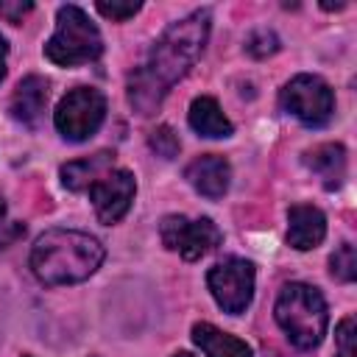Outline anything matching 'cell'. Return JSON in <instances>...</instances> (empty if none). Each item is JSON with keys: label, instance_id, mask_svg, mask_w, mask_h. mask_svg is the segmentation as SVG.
I'll return each mask as SVG.
<instances>
[{"label": "cell", "instance_id": "4fadbf2b", "mask_svg": "<svg viewBox=\"0 0 357 357\" xmlns=\"http://www.w3.org/2000/svg\"><path fill=\"white\" fill-rule=\"evenodd\" d=\"M190 128L198 134V137H209V139H223V137H231L234 134V126L231 120L223 114L220 103L209 95H201L190 103Z\"/></svg>", "mask_w": 357, "mask_h": 357}, {"label": "cell", "instance_id": "52a82bcc", "mask_svg": "<svg viewBox=\"0 0 357 357\" xmlns=\"http://www.w3.org/2000/svg\"><path fill=\"white\" fill-rule=\"evenodd\" d=\"M206 287L223 312L240 315L254 298V265L248 259L229 257L209 268Z\"/></svg>", "mask_w": 357, "mask_h": 357}, {"label": "cell", "instance_id": "8992f818", "mask_svg": "<svg viewBox=\"0 0 357 357\" xmlns=\"http://www.w3.org/2000/svg\"><path fill=\"white\" fill-rule=\"evenodd\" d=\"M103 117H106V98H103V92L92 89V86L70 89L53 112V123H56L59 134L70 142L89 139L100 128Z\"/></svg>", "mask_w": 357, "mask_h": 357}, {"label": "cell", "instance_id": "7c38bea8", "mask_svg": "<svg viewBox=\"0 0 357 357\" xmlns=\"http://www.w3.org/2000/svg\"><path fill=\"white\" fill-rule=\"evenodd\" d=\"M47 103V81L42 75H25L11 95V117L22 126H36Z\"/></svg>", "mask_w": 357, "mask_h": 357}, {"label": "cell", "instance_id": "d4e9b609", "mask_svg": "<svg viewBox=\"0 0 357 357\" xmlns=\"http://www.w3.org/2000/svg\"><path fill=\"white\" fill-rule=\"evenodd\" d=\"M6 215V204H3V198H0V218Z\"/></svg>", "mask_w": 357, "mask_h": 357}, {"label": "cell", "instance_id": "ba28073f", "mask_svg": "<svg viewBox=\"0 0 357 357\" xmlns=\"http://www.w3.org/2000/svg\"><path fill=\"white\" fill-rule=\"evenodd\" d=\"M159 237L165 248L176 251L184 259H201L209 251H215L223 240L220 229L212 223V218H184V215H167L159 223Z\"/></svg>", "mask_w": 357, "mask_h": 357}, {"label": "cell", "instance_id": "5b68a950", "mask_svg": "<svg viewBox=\"0 0 357 357\" xmlns=\"http://www.w3.org/2000/svg\"><path fill=\"white\" fill-rule=\"evenodd\" d=\"M282 109L287 114H293L298 123H304L307 128H321L332 120L335 112V92L332 86L310 73H301L296 78H290L282 89Z\"/></svg>", "mask_w": 357, "mask_h": 357}, {"label": "cell", "instance_id": "ffe728a7", "mask_svg": "<svg viewBox=\"0 0 357 357\" xmlns=\"http://www.w3.org/2000/svg\"><path fill=\"white\" fill-rule=\"evenodd\" d=\"M245 50H248L254 59H265V56H273V53L279 50V39H276L273 31L259 28V31H254V33L245 39Z\"/></svg>", "mask_w": 357, "mask_h": 357}, {"label": "cell", "instance_id": "30bf717a", "mask_svg": "<svg viewBox=\"0 0 357 357\" xmlns=\"http://www.w3.org/2000/svg\"><path fill=\"white\" fill-rule=\"evenodd\" d=\"M184 178L192 184L195 192H201L204 198H223L229 184H231V167L223 156L218 153H204L198 159H192L184 167Z\"/></svg>", "mask_w": 357, "mask_h": 357}, {"label": "cell", "instance_id": "7402d4cb", "mask_svg": "<svg viewBox=\"0 0 357 357\" xmlns=\"http://www.w3.org/2000/svg\"><path fill=\"white\" fill-rule=\"evenodd\" d=\"M31 8H33V3H28V0H25V3H22V0H17V3H0V17L17 25V22H22V17H25Z\"/></svg>", "mask_w": 357, "mask_h": 357}, {"label": "cell", "instance_id": "603a6c76", "mask_svg": "<svg viewBox=\"0 0 357 357\" xmlns=\"http://www.w3.org/2000/svg\"><path fill=\"white\" fill-rule=\"evenodd\" d=\"M6 56H8V42H6V36L0 33V81L6 78Z\"/></svg>", "mask_w": 357, "mask_h": 357}, {"label": "cell", "instance_id": "9c48e42d", "mask_svg": "<svg viewBox=\"0 0 357 357\" xmlns=\"http://www.w3.org/2000/svg\"><path fill=\"white\" fill-rule=\"evenodd\" d=\"M134 192H137V181H134V173L126 170V167H112L106 176H100L92 187H89V198H92V206H95V215L100 223L112 226L117 223L131 201H134Z\"/></svg>", "mask_w": 357, "mask_h": 357}, {"label": "cell", "instance_id": "277c9868", "mask_svg": "<svg viewBox=\"0 0 357 357\" xmlns=\"http://www.w3.org/2000/svg\"><path fill=\"white\" fill-rule=\"evenodd\" d=\"M103 53L98 25L78 6H61L56 14V31L45 42V56L59 67L89 64Z\"/></svg>", "mask_w": 357, "mask_h": 357}, {"label": "cell", "instance_id": "cb8c5ba5", "mask_svg": "<svg viewBox=\"0 0 357 357\" xmlns=\"http://www.w3.org/2000/svg\"><path fill=\"white\" fill-rule=\"evenodd\" d=\"M173 357H195V354H190V351H176Z\"/></svg>", "mask_w": 357, "mask_h": 357}, {"label": "cell", "instance_id": "5bb4252c", "mask_svg": "<svg viewBox=\"0 0 357 357\" xmlns=\"http://www.w3.org/2000/svg\"><path fill=\"white\" fill-rule=\"evenodd\" d=\"M112 167H114V153L112 151H98L86 159H75V162L61 165V184L73 192H84L100 176H106Z\"/></svg>", "mask_w": 357, "mask_h": 357}, {"label": "cell", "instance_id": "2e32d148", "mask_svg": "<svg viewBox=\"0 0 357 357\" xmlns=\"http://www.w3.org/2000/svg\"><path fill=\"white\" fill-rule=\"evenodd\" d=\"M304 165L324 181L326 190L340 187L346 176V148L340 142H324L304 153Z\"/></svg>", "mask_w": 357, "mask_h": 357}, {"label": "cell", "instance_id": "3957f363", "mask_svg": "<svg viewBox=\"0 0 357 357\" xmlns=\"http://www.w3.org/2000/svg\"><path fill=\"white\" fill-rule=\"evenodd\" d=\"M276 324L287 335V340L296 349H315L321 346L326 326H329V310L318 287L307 282H290L279 290L276 307H273Z\"/></svg>", "mask_w": 357, "mask_h": 357}, {"label": "cell", "instance_id": "9a60e30c", "mask_svg": "<svg viewBox=\"0 0 357 357\" xmlns=\"http://www.w3.org/2000/svg\"><path fill=\"white\" fill-rule=\"evenodd\" d=\"M192 340L206 357H254L251 346L237 335H229L206 321L192 324Z\"/></svg>", "mask_w": 357, "mask_h": 357}, {"label": "cell", "instance_id": "7a4b0ae2", "mask_svg": "<svg viewBox=\"0 0 357 357\" xmlns=\"http://www.w3.org/2000/svg\"><path fill=\"white\" fill-rule=\"evenodd\" d=\"M103 257L106 251L98 237L75 229H50L31 248V271L47 287L78 284L100 268Z\"/></svg>", "mask_w": 357, "mask_h": 357}, {"label": "cell", "instance_id": "d6986e66", "mask_svg": "<svg viewBox=\"0 0 357 357\" xmlns=\"http://www.w3.org/2000/svg\"><path fill=\"white\" fill-rule=\"evenodd\" d=\"M335 343H337V354L335 357H357V324H354V315H346L337 324Z\"/></svg>", "mask_w": 357, "mask_h": 357}, {"label": "cell", "instance_id": "ac0fdd59", "mask_svg": "<svg viewBox=\"0 0 357 357\" xmlns=\"http://www.w3.org/2000/svg\"><path fill=\"white\" fill-rule=\"evenodd\" d=\"M148 142H151V148H153L162 159H173V156H178V151H181L178 134H176L170 126H156V128L151 131Z\"/></svg>", "mask_w": 357, "mask_h": 357}, {"label": "cell", "instance_id": "6da1fadb", "mask_svg": "<svg viewBox=\"0 0 357 357\" xmlns=\"http://www.w3.org/2000/svg\"><path fill=\"white\" fill-rule=\"evenodd\" d=\"M209 22L212 17L206 8H198L187 14L184 20L170 22L162 31V36L153 42L145 64L131 73L128 103L142 117L153 114L162 106L170 86L181 81L190 73V67L198 61V56L204 53L206 36H209Z\"/></svg>", "mask_w": 357, "mask_h": 357}, {"label": "cell", "instance_id": "e0dca14e", "mask_svg": "<svg viewBox=\"0 0 357 357\" xmlns=\"http://www.w3.org/2000/svg\"><path fill=\"white\" fill-rule=\"evenodd\" d=\"M329 271L337 282H354L357 279V254L351 243H343L335 248V254L329 257Z\"/></svg>", "mask_w": 357, "mask_h": 357}, {"label": "cell", "instance_id": "44dd1931", "mask_svg": "<svg viewBox=\"0 0 357 357\" xmlns=\"http://www.w3.org/2000/svg\"><path fill=\"white\" fill-rule=\"evenodd\" d=\"M95 8H98V14H103L106 20L126 22V20H131V17L142 8V3H106V0H100V3H95Z\"/></svg>", "mask_w": 357, "mask_h": 357}, {"label": "cell", "instance_id": "8fae6325", "mask_svg": "<svg viewBox=\"0 0 357 357\" xmlns=\"http://www.w3.org/2000/svg\"><path fill=\"white\" fill-rule=\"evenodd\" d=\"M326 237V218L312 204H296L287 212V245L296 251H310Z\"/></svg>", "mask_w": 357, "mask_h": 357}]
</instances>
